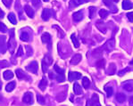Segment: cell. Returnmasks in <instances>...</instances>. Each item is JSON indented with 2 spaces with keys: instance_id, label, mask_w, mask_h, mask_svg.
I'll return each instance as SVG.
<instances>
[{
  "instance_id": "9a60e30c",
  "label": "cell",
  "mask_w": 133,
  "mask_h": 106,
  "mask_svg": "<svg viewBox=\"0 0 133 106\" xmlns=\"http://www.w3.org/2000/svg\"><path fill=\"white\" fill-rule=\"evenodd\" d=\"M122 87H123L124 90L128 91V92H131V91H133V85L130 81L123 83V84H122Z\"/></svg>"
},
{
  "instance_id": "836d02e7",
  "label": "cell",
  "mask_w": 133,
  "mask_h": 106,
  "mask_svg": "<svg viewBox=\"0 0 133 106\" xmlns=\"http://www.w3.org/2000/svg\"><path fill=\"white\" fill-rule=\"evenodd\" d=\"M3 1V4L5 5V7L10 8L12 5V3H13V0H2Z\"/></svg>"
},
{
  "instance_id": "ac0fdd59",
  "label": "cell",
  "mask_w": 133,
  "mask_h": 106,
  "mask_svg": "<svg viewBox=\"0 0 133 106\" xmlns=\"http://www.w3.org/2000/svg\"><path fill=\"white\" fill-rule=\"evenodd\" d=\"M46 86H48V80H46V78H43L41 79V81H40L39 85H38V87H39L40 90H43L44 91L45 89H46Z\"/></svg>"
},
{
  "instance_id": "7c38bea8",
  "label": "cell",
  "mask_w": 133,
  "mask_h": 106,
  "mask_svg": "<svg viewBox=\"0 0 133 106\" xmlns=\"http://www.w3.org/2000/svg\"><path fill=\"white\" fill-rule=\"evenodd\" d=\"M41 39H42V42L43 43H46V44H48V46H50L51 47V36L49 35L48 33H44L41 37Z\"/></svg>"
},
{
  "instance_id": "83f0119b",
  "label": "cell",
  "mask_w": 133,
  "mask_h": 106,
  "mask_svg": "<svg viewBox=\"0 0 133 106\" xmlns=\"http://www.w3.org/2000/svg\"><path fill=\"white\" fill-rule=\"evenodd\" d=\"M14 87H15V82H10L5 87V90H6V92H12L14 89Z\"/></svg>"
},
{
  "instance_id": "f1b7e54d",
  "label": "cell",
  "mask_w": 133,
  "mask_h": 106,
  "mask_svg": "<svg viewBox=\"0 0 133 106\" xmlns=\"http://www.w3.org/2000/svg\"><path fill=\"white\" fill-rule=\"evenodd\" d=\"M105 90L106 92V95H107V97H110L112 95V93H114V89H112V87H109V86H105Z\"/></svg>"
},
{
  "instance_id": "cb8c5ba5",
  "label": "cell",
  "mask_w": 133,
  "mask_h": 106,
  "mask_svg": "<svg viewBox=\"0 0 133 106\" xmlns=\"http://www.w3.org/2000/svg\"><path fill=\"white\" fill-rule=\"evenodd\" d=\"M82 2L81 0H71L70 1V7L71 8H74V7H77L79 5H81Z\"/></svg>"
},
{
  "instance_id": "c3c4849f",
  "label": "cell",
  "mask_w": 133,
  "mask_h": 106,
  "mask_svg": "<svg viewBox=\"0 0 133 106\" xmlns=\"http://www.w3.org/2000/svg\"><path fill=\"white\" fill-rule=\"evenodd\" d=\"M1 87H2V84H1V82H0V90H1Z\"/></svg>"
},
{
  "instance_id": "ba28073f",
  "label": "cell",
  "mask_w": 133,
  "mask_h": 106,
  "mask_svg": "<svg viewBox=\"0 0 133 106\" xmlns=\"http://www.w3.org/2000/svg\"><path fill=\"white\" fill-rule=\"evenodd\" d=\"M81 78V74L79 72H73V71H70L68 74V79L69 81H73L79 79Z\"/></svg>"
},
{
  "instance_id": "1f68e13d",
  "label": "cell",
  "mask_w": 133,
  "mask_h": 106,
  "mask_svg": "<svg viewBox=\"0 0 133 106\" xmlns=\"http://www.w3.org/2000/svg\"><path fill=\"white\" fill-rule=\"evenodd\" d=\"M105 61L104 60V59H100L99 61L97 62V66L98 67V68H104L105 67Z\"/></svg>"
},
{
  "instance_id": "4dcf8cb0",
  "label": "cell",
  "mask_w": 133,
  "mask_h": 106,
  "mask_svg": "<svg viewBox=\"0 0 133 106\" xmlns=\"http://www.w3.org/2000/svg\"><path fill=\"white\" fill-rule=\"evenodd\" d=\"M97 28L99 29L100 30H101L103 33H105V30H106V29H105V24L103 23V22H97Z\"/></svg>"
},
{
  "instance_id": "7a4b0ae2",
  "label": "cell",
  "mask_w": 133,
  "mask_h": 106,
  "mask_svg": "<svg viewBox=\"0 0 133 106\" xmlns=\"http://www.w3.org/2000/svg\"><path fill=\"white\" fill-rule=\"evenodd\" d=\"M54 69L56 71V80L58 81V82H63V80H64V70H63V69L59 68V66L57 64H56L54 66Z\"/></svg>"
},
{
  "instance_id": "5bb4252c",
  "label": "cell",
  "mask_w": 133,
  "mask_h": 106,
  "mask_svg": "<svg viewBox=\"0 0 133 106\" xmlns=\"http://www.w3.org/2000/svg\"><path fill=\"white\" fill-rule=\"evenodd\" d=\"M103 2H104V4H105L106 6L112 8V10H111L112 13H116V12H117V7L114 6V5H112V0H103Z\"/></svg>"
},
{
  "instance_id": "d4e9b609",
  "label": "cell",
  "mask_w": 133,
  "mask_h": 106,
  "mask_svg": "<svg viewBox=\"0 0 133 106\" xmlns=\"http://www.w3.org/2000/svg\"><path fill=\"white\" fill-rule=\"evenodd\" d=\"M115 70H116V66H115V64H114V63H110L109 68H108V70H107V73H108V74H109V75L114 74Z\"/></svg>"
},
{
  "instance_id": "ffe728a7",
  "label": "cell",
  "mask_w": 133,
  "mask_h": 106,
  "mask_svg": "<svg viewBox=\"0 0 133 106\" xmlns=\"http://www.w3.org/2000/svg\"><path fill=\"white\" fill-rule=\"evenodd\" d=\"M71 41H72L73 45H74V47H76V48L79 47V39H78V38L76 37L75 34H71Z\"/></svg>"
},
{
  "instance_id": "7bdbcfd3",
  "label": "cell",
  "mask_w": 133,
  "mask_h": 106,
  "mask_svg": "<svg viewBox=\"0 0 133 106\" xmlns=\"http://www.w3.org/2000/svg\"><path fill=\"white\" fill-rule=\"evenodd\" d=\"M4 16H5V13H4L3 11L1 10V8H0V18H4Z\"/></svg>"
},
{
  "instance_id": "4fadbf2b",
  "label": "cell",
  "mask_w": 133,
  "mask_h": 106,
  "mask_svg": "<svg viewBox=\"0 0 133 106\" xmlns=\"http://www.w3.org/2000/svg\"><path fill=\"white\" fill-rule=\"evenodd\" d=\"M24 10H25V13H27V15H28L30 18H33V17H34V14H35V12H34V10L32 9V8L30 7V5H26L25 6H24Z\"/></svg>"
},
{
  "instance_id": "4316f807",
  "label": "cell",
  "mask_w": 133,
  "mask_h": 106,
  "mask_svg": "<svg viewBox=\"0 0 133 106\" xmlns=\"http://www.w3.org/2000/svg\"><path fill=\"white\" fill-rule=\"evenodd\" d=\"M8 20L10 21V22L13 24H17V20H16V17L14 15V13H10L8 14Z\"/></svg>"
},
{
  "instance_id": "d590c367",
  "label": "cell",
  "mask_w": 133,
  "mask_h": 106,
  "mask_svg": "<svg viewBox=\"0 0 133 106\" xmlns=\"http://www.w3.org/2000/svg\"><path fill=\"white\" fill-rule=\"evenodd\" d=\"M37 98H38V102L40 103V104H43V103H45V99L43 98V97L40 95H37Z\"/></svg>"
},
{
  "instance_id": "681fc988",
  "label": "cell",
  "mask_w": 133,
  "mask_h": 106,
  "mask_svg": "<svg viewBox=\"0 0 133 106\" xmlns=\"http://www.w3.org/2000/svg\"><path fill=\"white\" fill-rule=\"evenodd\" d=\"M43 1H44V2H48V0H43Z\"/></svg>"
},
{
  "instance_id": "bcb514c9",
  "label": "cell",
  "mask_w": 133,
  "mask_h": 106,
  "mask_svg": "<svg viewBox=\"0 0 133 106\" xmlns=\"http://www.w3.org/2000/svg\"><path fill=\"white\" fill-rule=\"evenodd\" d=\"M130 65H133V61H131V62H130Z\"/></svg>"
},
{
  "instance_id": "74e56055",
  "label": "cell",
  "mask_w": 133,
  "mask_h": 106,
  "mask_svg": "<svg viewBox=\"0 0 133 106\" xmlns=\"http://www.w3.org/2000/svg\"><path fill=\"white\" fill-rule=\"evenodd\" d=\"M30 2H31L34 6H38L40 5V0H30Z\"/></svg>"
},
{
  "instance_id": "8d00e7d4",
  "label": "cell",
  "mask_w": 133,
  "mask_h": 106,
  "mask_svg": "<svg viewBox=\"0 0 133 106\" xmlns=\"http://www.w3.org/2000/svg\"><path fill=\"white\" fill-rule=\"evenodd\" d=\"M0 66H1L2 68H5V67L9 66V63L7 62V61H0Z\"/></svg>"
},
{
  "instance_id": "30bf717a",
  "label": "cell",
  "mask_w": 133,
  "mask_h": 106,
  "mask_svg": "<svg viewBox=\"0 0 133 106\" xmlns=\"http://www.w3.org/2000/svg\"><path fill=\"white\" fill-rule=\"evenodd\" d=\"M72 19L74 22H81L83 19V13L82 11L76 12L72 14Z\"/></svg>"
},
{
  "instance_id": "60d3db41",
  "label": "cell",
  "mask_w": 133,
  "mask_h": 106,
  "mask_svg": "<svg viewBox=\"0 0 133 106\" xmlns=\"http://www.w3.org/2000/svg\"><path fill=\"white\" fill-rule=\"evenodd\" d=\"M129 70H130V69H129V68L124 69V70H120L119 72H118V75H119V76H123V75L125 74L127 71H129Z\"/></svg>"
},
{
  "instance_id": "3957f363",
  "label": "cell",
  "mask_w": 133,
  "mask_h": 106,
  "mask_svg": "<svg viewBox=\"0 0 133 106\" xmlns=\"http://www.w3.org/2000/svg\"><path fill=\"white\" fill-rule=\"evenodd\" d=\"M53 60L52 58H51L49 55H46L44 57V59H43L42 61V70L44 73H46V71H48V67L50 66V64L52 63Z\"/></svg>"
},
{
  "instance_id": "277c9868",
  "label": "cell",
  "mask_w": 133,
  "mask_h": 106,
  "mask_svg": "<svg viewBox=\"0 0 133 106\" xmlns=\"http://www.w3.org/2000/svg\"><path fill=\"white\" fill-rule=\"evenodd\" d=\"M38 62H35V61L31 62L28 66H26V70L31 73H34V74H37V72H38Z\"/></svg>"
},
{
  "instance_id": "6da1fadb",
  "label": "cell",
  "mask_w": 133,
  "mask_h": 106,
  "mask_svg": "<svg viewBox=\"0 0 133 106\" xmlns=\"http://www.w3.org/2000/svg\"><path fill=\"white\" fill-rule=\"evenodd\" d=\"M7 46H8L9 51L13 54L14 48H15V46H16V42H15V39H14V30H10V38L7 43Z\"/></svg>"
},
{
  "instance_id": "e0dca14e",
  "label": "cell",
  "mask_w": 133,
  "mask_h": 106,
  "mask_svg": "<svg viewBox=\"0 0 133 106\" xmlns=\"http://www.w3.org/2000/svg\"><path fill=\"white\" fill-rule=\"evenodd\" d=\"M90 102H92V103H89L90 105H98V106L100 105V103H99V98H98V96H97V95H93V96L91 97Z\"/></svg>"
},
{
  "instance_id": "8fae6325",
  "label": "cell",
  "mask_w": 133,
  "mask_h": 106,
  "mask_svg": "<svg viewBox=\"0 0 133 106\" xmlns=\"http://www.w3.org/2000/svg\"><path fill=\"white\" fill-rule=\"evenodd\" d=\"M81 59H82V56H81V54H75V55H73V57L71 58V64H72V65H77V64L79 63V62L81 61Z\"/></svg>"
},
{
  "instance_id": "d6a6232c",
  "label": "cell",
  "mask_w": 133,
  "mask_h": 106,
  "mask_svg": "<svg viewBox=\"0 0 133 106\" xmlns=\"http://www.w3.org/2000/svg\"><path fill=\"white\" fill-rule=\"evenodd\" d=\"M95 13H96V7H89V18L92 19V18L94 17V15H95Z\"/></svg>"
},
{
  "instance_id": "f6af8a7d",
  "label": "cell",
  "mask_w": 133,
  "mask_h": 106,
  "mask_svg": "<svg viewBox=\"0 0 133 106\" xmlns=\"http://www.w3.org/2000/svg\"><path fill=\"white\" fill-rule=\"evenodd\" d=\"M81 1H82L83 3H88V2H89V0H81Z\"/></svg>"
},
{
  "instance_id": "b9f144b4",
  "label": "cell",
  "mask_w": 133,
  "mask_h": 106,
  "mask_svg": "<svg viewBox=\"0 0 133 106\" xmlns=\"http://www.w3.org/2000/svg\"><path fill=\"white\" fill-rule=\"evenodd\" d=\"M5 37L0 36V46H3V45L5 44Z\"/></svg>"
},
{
  "instance_id": "603a6c76",
  "label": "cell",
  "mask_w": 133,
  "mask_h": 106,
  "mask_svg": "<svg viewBox=\"0 0 133 106\" xmlns=\"http://www.w3.org/2000/svg\"><path fill=\"white\" fill-rule=\"evenodd\" d=\"M15 72H16V76L18 77V79H23L27 78V76H26L25 73H24L22 70H20V69L16 70Z\"/></svg>"
},
{
  "instance_id": "8992f818",
  "label": "cell",
  "mask_w": 133,
  "mask_h": 106,
  "mask_svg": "<svg viewBox=\"0 0 133 106\" xmlns=\"http://www.w3.org/2000/svg\"><path fill=\"white\" fill-rule=\"evenodd\" d=\"M114 45H115V41H114V38H112V39H109L105 43V46H104V48L109 52V51H111L114 48Z\"/></svg>"
},
{
  "instance_id": "ee69618b",
  "label": "cell",
  "mask_w": 133,
  "mask_h": 106,
  "mask_svg": "<svg viewBox=\"0 0 133 106\" xmlns=\"http://www.w3.org/2000/svg\"><path fill=\"white\" fill-rule=\"evenodd\" d=\"M129 102H130V105L133 106V96L130 97V100H129Z\"/></svg>"
},
{
  "instance_id": "9c48e42d",
  "label": "cell",
  "mask_w": 133,
  "mask_h": 106,
  "mask_svg": "<svg viewBox=\"0 0 133 106\" xmlns=\"http://www.w3.org/2000/svg\"><path fill=\"white\" fill-rule=\"evenodd\" d=\"M122 9H124V10L132 9L133 3L130 2V0H123V1H122Z\"/></svg>"
},
{
  "instance_id": "2e32d148",
  "label": "cell",
  "mask_w": 133,
  "mask_h": 106,
  "mask_svg": "<svg viewBox=\"0 0 133 106\" xmlns=\"http://www.w3.org/2000/svg\"><path fill=\"white\" fill-rule=\"evenodd\" d=\"M73 90H74L75 95H81V94H82V89H81V86L78 84V83H75V84L73 85Z\"/></svg>"
},
{
  "instance_id": "7dc6e473",
  "label": "cell",
  "mask_w": 133,
  "mask_h": 106,
  "mask_svg": "<svg viewBox=\"0 0 133 106\" xmlns=\"http://www.w3.org/2000/svg\"><path fill=\"white\" fill-rule=\"evenodd\" d=\"M114 2H115V3H117V2H119V0H114Z\"/></svg>"
},
{
  "instance_id": "7402d4cb",
  "label": "cell",
  "mask_w": 133,
  "mask_h": 106,
  "mask_svg": "<svg viewBox=\"0 0 133 106\" xmlns=\"http://www.w3.org/2000/svg\"><path fill=\"white\" fill-rule=\"evenodd\" d=\"M116 100H117V102H118V103H124V102H125V100H126L125 95H123V94H122V93L117 94V95H116Z\"/></svg>"
},
{
  "instance_id": "44dd1931",
  "label": "cell",
  "mask_w": 133,
  "mask_h": 106,
  "mask_svg": "<svg viewBox=\"0 0 133 106\" xmlns=\"http://www.w3.org/2000/svg\"><path fill=\"white\" fill-rule=\"evenodd\" d=\"M20 38H21L22 41H24V42H27L30 40V35H29L28 32L26 31H23L21 33V36H20Z\"/></svg>"
},
{
  "instance_id": "f546056e",
  "label": "cell",
  "mask_w": 133,
  "mask_h": 106,
  "mask_svg": "<svg viewBox=\"0 0 133 106\" xmlns=\"http://www.w3.org/2000/svg\"><path fill=\"white\" fill-rule=\"evenodd\" d=\"M108 14H109V12L105 9H101L99 11V16L102 18V19H105V18H106L108 16Z\"/></svg>"
},
{
  "instance_id": "484cf974",
  "label": "cell",
  "mask_w": 133,
  "mask_h": 106,
  "mask_svg": "<svg viewBox=\"0 0 133 106\" xmlns=\"http://www.w3.org/2000/svg\"><path fill=\"white\" fill-rule=\"evenodd\" d=\"M82 86L86 89L89 88V86H90V81H89V79H88L87 77H84V78L82 79Z\"/></svg>"
},
{
  "instance_id": "d6986e66",
  "label": "cell",
  "mask_w": 133,
  "mask_h": 106,
  "mask_svg": "<svg viewBox=\"0 0 133 106\" xmlns=\"http://www.w3.org/2000/svg\"><path fill=\"white\" fill-rule=\"evenodd\" d=\"M3 77L5 79H11L14 78V73L12 70H5V72L3 73Z\"/></svg>"
},
{
  "instance_id": "e575fe53",
  "label": "cell",
  "mask_w": 133,
  "mask_h": 106,
  "mask_svg": "<svg viewBox=\"0 0 133 106\" xmlns=\"http://www.w3.org/2000/svg\"><path fill=\"white\" fill-rule=\"evenodd\" d=\"M0 31L3 32V33H5V32L7 31L6 26H5V24H4L3 22H0Z\"/></svg>"
},
{
  "instance_id": "5b68a950",
  "label": "cell",
  "mask_w": 133,
  "mask_h": 106,
  "mask_svg": "<svg viewBox=\"0 0 133 106\" xmlns=\"http://www.w3.org/2000/svg\"><path fill=\"white\" fill-rule=\"evenodd\" d=\"M22 102H23L25 104H32V103H33V96H32V94L26 93L25 95H23Z\"/></svg>"
},
{
  "instance_id": "f35d334b",
  "label": "cell",
  "mask_w": 133,
  "mask_h": 106,
  "mask_svg": "<svg viewBox=\"0 0 133 106\" xmlns=\"http://www.w3.org/2000/svg\"><path fill=\"white\" fill-rule=\"evenodd\" d=\"M127 18H128V20L130 22H133V12H131V13H127Z\"/></svg>"
},
{
  "instance_id": "ab89813d",
  "label": "cell",
  "mask_w": 133,
  "mask_h": 106,
  "mask_svg": "<svg viewBox=\"0 0 133 106\" xmlns=\"http://www.w3.org/2000/svg\"><path fill=\"white\" fill-rule=\"evenodd\" d=\"M22 54H23V50H22V46H19L16 55H17V56H22Z\"/></svg>"
},
{
  "instance_id": "52a82bcc",
  "label": "cell",
  "mask_w": 133,
  "mask_h": 106,
  "mask_svg": "<svg viewBox=\"0 0 133 106\" xmlns=\"http://www.w3.org/2000/svg\"><path fill=\"white\" fill-rule=\"evenodd\" d=\"M51 13H52V11L48 8H45L44 10L42 11L41 13V18L44 21H48L49 18L51 17Z\"/></svg>"
}]
</instances>
